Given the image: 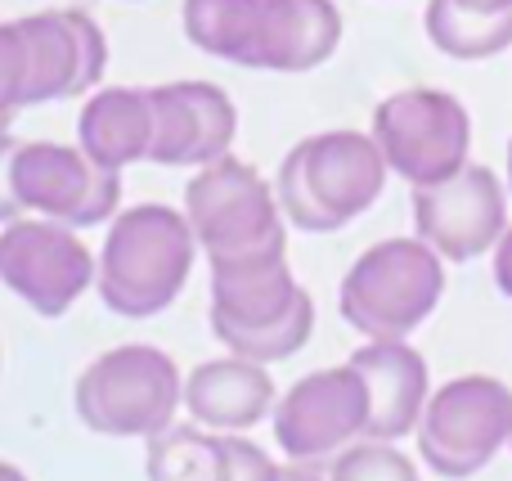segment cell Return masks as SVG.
<instances>
[{"mask_svg":"<svg viewBox=\"0 0 512 481\" xmlns=\"http://www.w3.org/2000/svg\"><path fill=\"white\" fill-rule=\"evenodd\" d=\"M198 234L185 212L140 203L113 221L99 252V297L113 315L149 320L167 311L189 284Z\"/></svg>","mask_w":512,"mask_h":481,"instance_id":"obj_1","label":"cell"},{"mask_svg":"<svg viewBox=\"0 0 512 481\" xmlns=\"http://www.w3.org/2000/svg\"><path fill=\"white\" fill-rule=\"evenodd\" d=\"M378 140L360 131H324L301 140L279 167V207L297 230L333 234L378 203L387 185Z\"/></svg>","mask_w":512,"mask_h":481,"instance_id":"obj_2","label":"cell"},{"mask_svg":"<svg viewBox=\"0 0 512 481\" xmlns=\"http://www.w3.org/2000/svg\"><path fill=\"white\" fill-rule=\"evenodd\" d=\"M445 293L441 252L423 239L373 243L342 279V320L364 338H409Z\"/></svg>","mask_w":512,"mask_h":481,"instance_id":"obj_3","label":"cell"},{"mask_svg":"<svg viewBox=\"0 0 512 481\" xmlns=\"http://www.w3.org/2000/svg\"><path fill=\"white\" fill-rule=\"evenodd\" d=\"M72 401H77V419L99 437L149 441L153 432L176 423V410L185 405V383L167 351L131 342L86 365Z\"/></svg>","mask_w":512,"mask_h":481,"instance_id":"obj_4","label":"cell"},{"mask_svg":"<svg viewBox=\"0 0 512 481\" xmlns=\"http://www.w3.org/2000/svg\"><path fill=\"white\" fill-rule=\"evenodd\" d=\"M373 140L409 185H441L468 167L472 117L450 90H396L373 108Z\"/></svg>","mask_w":512,"mask_h":481,"instance_id":"obj_5","label":"cell"},{"mask_svg":"<svg viewBox=\"0 0 512 481\" xmlns=\"http://www.w3.org/2000/svg\"><path fill=\"white\" fill-rule=\"evenodd\" d=\"M185 216L198 234V248H207V261L288 243L283 234L288 216H283L270 180L230 153L198 167V176L185 189Z\"/></svg>","mask_w":512,"mask_h":481,"instance_id":"obj_6","label":"cell"},{"mask_svg":"<svg viewBox=\"0 0 512 481\" xmlns=\"http://www.w3.org/2000/svg\"><path fill=\"white\" fill-rule=\"evenodd\" d=\"M512 441V392L499 378H454L432 392L418 423V450L436 477H477Z\"/></svg>","mask_w":512,"mask_h":481,"instance_id":"obj_7","label":"cell"},{"mask_svg":"<svg viewBox=\"0 0 512 481\" xmlns=\"http://www.w3.org/2000/svg\"><path fill=\"white\" fill-rule=\"evenodd\" d=\"M0 284L23 297L36 315L54 320L95 284V257L72 225L50 216H18L0 234Z\"/></svg>","mask_w":512,"mask_h":481,"instance_id":"obj_8","label":"cell"},{"mask_svg":"<svg viewBox=\"0 0 512 481\" xmlns=\"http://www.w3.org/2000/svg\"><path fill=\"white\" fill-rule=\"evenodd\" d=\"M369 428V392L351 365L306 374L283 392L274 410V441L288 459L333 464Z\"/></svg>","mask_w":512,"mask_h":481,"instance_id":"obj_9","label":"cell"},{"mask_svg":"<svg viewBox=\"0 0 512 481\" xmlns=\"http://www.w3.org/2000/svg\"><path fill=\"white\" fill-rule=\"evenodd\" d=\"M414 230L441 257L472 261L508 230V194L490 167H463L441 185L414 189Z\"/></svg>","mask_w":512,"mask_h":481,"instance_id":"obj_10","label":"cell"},{"mask_svg":"<svg viewBox=\"0 0 512 481\" xmlns=\"http://www.w3.org/2000/svg\"><path fill=\"white\" fill-rule=\"evenodd\" d=\"M153 95V144L149 162L158 167H207L225 158L239 131L230 95L212 81H171L149 86Z\"/></svg>","mask_w":512,"mask_h":481,"instance_id":"obj_11","label":"cell"},{"mask_svg":"<svg viewBox=\"0 0 512 481\" xmlns=\"http://www.w3.org/2000/svg\"><path fill=\"white\" fill-rule=\"evenodd\" d=\"M288 243H270V248H252L239 257H216L212 266V333L230 338V333H256L265 324L283 320L292 306L301 302L306 288L292 279L288 270Z\"/></svg>","mask_w":512,"mask_h":481,"instance_id":"obj_12","label":"cell"},{"mask_svg":"<svg viewBox=\"0 0 512 481\" xmlns=\"http://www.w3.org/2000/svg\"><path fill=\"white\" fill-rule=\"evenodd\" d=\"M351 369L364 378L369 392V428L364 437L373 441H400L423 423V410L432 401L427 387V360L409 347L405 338H369L351 356Z\"/></svg>","mask_w":512,"mask_h":481,"instance_id":"obj_13","label":"cell"},{"mask_svg":"<svg viewBox=\"0 0 512 481\" xmlns=\"http://www.w3.org/2000/svg\"><path fill=\"white\" fill-rule=\"evenodd\" d=\"M274 405V383L265 365L243 356L207 360L185 378V410L194 423L212 432H248L270 414Z\"/></svg>","mask_w":512,"mask_h":481,"instance_id":"obj_14","label":"cell"},{"mask_svg":"<svg viewBox=\"0 0 512 481\" xmlns=\"http://www.w3.org/2000/svg\"><path fill=\"white\" fill-rule=\"evenodd\" d=\"M90 185H95V162L81 153V144H54V140H27L14 153V194L23 212H41L50 221L72 225L86 207Z\"/></svg>","mask_w":512,"mask_h":481,"instance_id":"obj_15","label":"cell"},{"mask_svg":"<svg viewBox=\"0 0 512 481\" xmlns=\"http://www.w3.org/2000/svg\"><path fill=\"white\" fill-rule=\"evenodd\" d=\"M77 144L95 167L126 171L149 158L153 144V95L135 86H104L90 95L77 122Z\"/></svg>","mask_w":512,"mask_h":481,"instance_id":"obj_16","label":"cell"},{"mask_svg":"<svg viewBox=\"0 0 512 481\" xmlns=\"http://www.w3.org/2000/svg\"><path fill=\"white\" fill-rule=\"evenodd\" d=\"M342 41V14L333 0H265L261 68L310 72Z\"/></svg>","mask_w":512,"mask_h":481,"instance_id":"obj_17","label":"cell"},{"mask_svg":"<svg viewBox=\"0 0 512 481\" xmlns=\"http://www.w3.org/2000/svg\"><path fill=\"white\" fill-rule=\"evenodd\" d=\"M18 41H23V68H27V108L50 104V99H72L81 81V50L72 32L68 9H45V14L18 18Z\"/></svg>","mask_w":512,"mask_h":481,"instance_id":"obj_18","label":"cell"},{"mask_svg":"<svg viewBox=\"0 0 512 481\" xmlns=\"http://www.w3.org/2000/svg\"><path fill=\"white\" fill-rule=\"evenodd\" d=\"M265 0H185V36L203 54L261 68Z\"/></svg>","mask_w":512,"mask_h":481,"instance_id":"obj_19","label":"cell"},{"mask_svg":"<svg viewBox=\"0 0 512 481\" xmlns=\"http://www.w3.org/2000/svg\"><path fill=\"white\" fill-rule=\"evenodd\" d=\"M427 36L450 59H495L512 45V9L472 0H427Z\"/></svg>","mask_w":512,"mask_h":481,"instance_id":"obj_20","label":"cell"},{"mask_svg":"<svg viewBox=\"0 0 512 481\" xmlns=\"http://www.w3.org/2000/svg\"><path fill=\"white\" fill-rule=\"evenodd\" d=\"M144 464L149 481H221V432H203V423H171L149 437Z\"/></svg>","mask_w":512,"mask_h":481,"instance_id":"obj_21","label":"cell"},{"mask_svg":"<svg viewBox=\"0 0 512 481\" xmlns=\"http://www.w3.org/2000/svg\"><path fill=\"white\" fill-rule=\"evenodd\" d=\"M310 329H315V302L301 293V302L292 306L283 320L265 324V329H256V333H230V338H221V342L234 351V356H243V360L274 365V360L297 356V351L310 342Z\"/></svg>","mask_w":512,"mask_h":481,"instance_id":"obj_22","label":"cell"},{"mask_svg":"<svg viewBox=\"0 0 512 481\" xmlns=\"http://www.w3.org/2000/svg\"><path fill=\"white\" fill-rule=\"evenodd\" d=\"M328 481H418V468L391 441L369 437L364 446H346L328 464Z\"/></svg>","mask_w":512,"mask_h":481,"instance_id":"obj_23","label":"cell"},{"mask_svg":"<svg viewBox=\"0 0 512 481\" xmlns=\"http://www.w3.org/2000/svg\"><path fill=\"white\" fill-rule=\"evenodd\" d=\"M27 108V68H23V41L14 23H0V135L9 131L18 113Z\"/></svg>","mask_w":512,"mask_h":481,"instance_id":"obj_24","label":"cell"},{"mask_svg":"<svg viewBox=\"0 0 512 481\" xmlns=\"http://www.w3.org/2000/svg\"><path fill=\"white\" fill-rule=\"evenodd\" d=\"M221 481H283V468L243 432H221Z\"/></svg>","mask_w":512,"mask_h":481,"instance_id":"obj_25","label":"cell"},{"mask_svg":"<svg viewBox=\"0 0 512 481\" xmlns=\"http://www.w3.org/2000/svg\"><path fill=\"white\" fill-rule=\"evenodd\" d=\"M72 18V32H77V50H81V81H77V95H90L99 86L108 68V36L86 9H68Z\"/></svg>","mask_w":512,"mask_h":481,"instance_id":"obj_26","label":"cell"},{"mask_svg":"<svg viewBox=\"0 0 512 481\" xmlns=\"http://www.w3.org/2000/svg\"><path fill=\"white\" fill-rule=\"evenodd\" d=\"M18 144L23 140H14V135H0V225H9V221H18L23 216V203H18V194H14V153H18Z\"/></svg>","mask_w":512,"mask_h":481,"instance_id":"obj_27","label":"cell"},{"mask_svg":"<svg viewBox=\"0 0 512 481\" xmlns=\"http://www.w3.org/2000/svg\"><path fill=\"white\" fill-rule=\"evenodd\" d=\"M495 284L504 297H512V225L504 230V239L495 243Z\"/></svg>","mask_w":512,"mask_h":481,"instance_id":"obj_28","label":"cell"},{"mask_svg":"<svg viewBox=\"0 0 512 481\" xmlns=\"http://www.w3.org/2000/svg\"><path fill=\"white\" fill-rule=\"evenodd\" d=\"M283 481H328L324 464H301V459H292V464H283Z\"/></svg>","mask_w":512,"mask_h":481,"instance_id":"obj_29","label":"cell"},{"mask_svg":"<svg viewBox=\"0 0 512 481\" xmlns=\"http://www.w3.org/2000/svg\"><path fill=\"white\" fill-rule=\"evenodd\" d=\"M0 481H27L23 473H18V468L14 464H0Z\"/></svg>","mask_w":512,"mask_h":481,"instance_id":"obj_30","label":"cell"},{"mask_svg":"<svg viewBox=\"0 0 512 481\" xmlns=\"http://www.w3.org/2000/svg\"><path fill=\"white\" fill-rule=\"evenodd\" d=\"M508 185H512V144H508Z\"/></svg>","mask_w":512,"mask_h":481,"instance_id":"obj_31","label":"cell"}]
</instances>
